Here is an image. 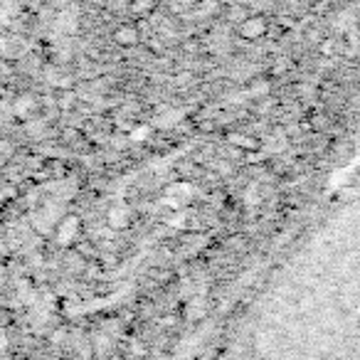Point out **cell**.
Returning a JSON list of instances; mask_svg holds the SVG:
<instances>
[{
  "label": "cell",
  "mask_w": 360,
  "mask_h": 360,
  "mask_svg": "<svg viewBox=\"0 0 360 360\" xmlns=\"http://www.w3.org/2000/svg\"><path fill=\"white\" fill-rule=\"evenodd\" d=\"M262 30H264V22L262 20H245L242 22V35H247V37H257V35H262Z\"/></svg>",
  "instance_id": "cell-1"
}]
</instances>
